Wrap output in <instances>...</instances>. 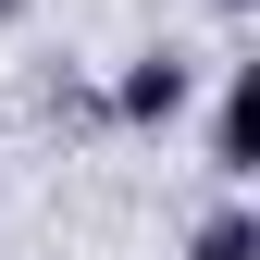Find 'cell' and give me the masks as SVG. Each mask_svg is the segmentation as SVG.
Instances as JSON below:
<instances>
[{"label": "cell", "instance_id": "1", "mask_svg": "<svg viewBox=\"0 0 260 260\" xmlns=\"http://www.w3.org/2000/svg\"><path fill=\"white\" fill-rule=\"evenodd\" d=\"M186 100H199V62H186V50H137V62H124V87H112L124 124H174Z\"/></svg>", "mask_w": 260, "mask_h": 260}, {"label": "cell", "instance_id": "2", "mask_svg": "<svg viewBox=\"0 0 260 260\" xmlns=\"http://www.w3.org/2000/svg\"><path fill=\"white\" fill-rule=\"evenodd\" d=\"M211 174H223V186H248V174H260V75H248V62L223 75V112H211Z\"/></svg>", "mask_w": 260, "mask_h": 260}, {"label": "cell", "instance_id": "3", "mask_svg": "<svg viewBox=\"0 0 260 260\" xmlns=\"http://www.w3.org/2000/svg\"><path fill=\"white\" fill-rule=\"evenodd\" d=\"M199 260H260V223H248V211H211V223H199Z\"/></svg>", "mask_w": 260, "mask_h": 260}, {"label": "cell", "instance_id": "4", "mask_svg": "<svg viewBox=\"0 0 260 260\" xmlns=\"http://www.w3.org/2000/svg\"><path fill=\"white\" fill-rule=\"evenodd\" d=\"M236 13H248V0H236Z\"/></svg>", "mask_w": 260, "mask_h": 260}]
</instances>
